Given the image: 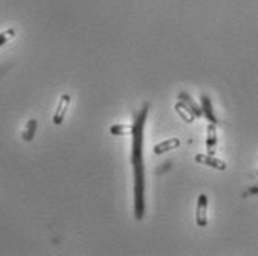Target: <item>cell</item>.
<instances>
[{
    "instance_id": "cell-12",
    "label": "cell",
    "mask_w": 258,
    "mask_h": 256,
    "mask_svg": "<svg viewBox=\"0 0 258 256\" xmlns=\"http://www.w3.org/2000/svg\"><path fill=\"white\" fill-rule=\"evenodd\" d=\"M37 128V121L36 119H30L23 131V140L24 142H32L35 139V134H36Z\"/></svg>"
},
{
    "instance_id": "cell-7",
    "label": "cell",
    "mask_w": 258,
    "mask_h": 256,
    "mask_svg": "<svg viewBox=\"0 0 258 256\" xmlns=\"http://www.w3.org/2000/svg\"><path fill=\"white\" fill-rule=\"evenodd\" d=\"M179 146H181V140L176 139V137H172V139H167L164 142L157 143L155 146L152 147V152H154V155H161V153H166L169 150L178 149Z\"/></svg>"
},
{
    "instance_id": "cell-2",
    "label": "cell",
    "mask_w": 258,
    "mask_h": 256,
    "mask_svg": "<svg viewBox=\"0 0 258 256\" xmlns=\"http://www.w3.org/2000/svg\"><path fill=\"white\" fill-rule=\"evenodd\" d=\"M135 172V218L142 220L145 216V165L133 167Z\"/></svg>"
},
{
    "instance_id": "cell-6",
    "label": "cell",
    "mask_w": 258,
    "mask_h": 256,
    "mask_svg": "<svg viewBox=\"0 0 258 256\" xmlns=\"http://www.w3.org/2000/svg\"><path fill=\"white\" fill-rule=\"evenodd\" d=\"M218 145V134H217V124H209L206 128V149L209 155H215Z\"/></svg>"
},
{
    "instance_id": "cell-10",
    "label": "cell",
    "mask_w": 258,
    "mask_h": 256,
    "mask_svg": "<svg viewBox=\"0 0 258 256\" xmlns=\"http://www.w3.org/2000/svg\"><path fill=\"white\" fill-rule=\"evenodd\" d=\"M179 100L181 102H184L185 105L189 108V109L192 110V113L197 116V118H200V116H203V112H202V106H199L194 100H192V97L189 96V94H186V93H179Z\"/></svg>"
},
{
    "instance_id": "cell-4",
    "label": "cell",
    "mask_w": 258,
    "mask_h": 256,
    "mask_svg": "<svg viewBox=\"0 0 258 256\" xmlns=\"http://www.w3.org/2000/svg\"><path fill=\"white\" fill-rule=\"evenodd\" d=\"M69 106H71V96L69 94H61L60 100H58V105H57V109H55L54 116H52V122L55 125H61L63 124Z\"/></svg>"
},
{
    "instance_id": "cell-13",
    "label": "cell",
    "mask_w": 258,
    "mask_h": 256,
    "mask_svg": "<svg viewBox=\"0 0 258 256\" xmlns=\"http://www.w3.org/2000/svg\"><path fill=\"white\" fill-rule=\"evenodd\" d=\"M17 35V32H15V29L14 27H9L8 30H5L3 33H0V48L5 45V43H8L11 39H14Z\"/></svg>"
},
{
    "instance_id": "cell-5",
    "label": "cell",
    "mask_w": 258,
    "mask_h": 256,
    "mask_svg": "<svg viewBox=\"0 0 258 256\" xmlns=\"http://www.w3.org/2000/svg\"><path fill=\"white\" fill-rule=\"evenodd\" d=\"M196 162L197 164H202V165H206V167H212L214 170H220V172H224L227 168V164L220 159V158H215V155H205V153H197L194 156Z\"/></svg>"
},
{
    "instance_id": "cell-9",
    "label": "cell",
    "mask_w": 258,
    "mask_h": 256,
    "mask_svg": "<svg viewBox=\"0 0 258 256\" xmlns=\"http://www.w3.org/2000/svg\"><path fill=\"white\" fill-rule=\"evenodd\" d=\"M175 110H176V113L184 119L185 122H188V124H192V122H194V119L197 118V116L192 113V110L189 109V108L185 105L184 102H181V100L175 105Z\"/></svg>"
},
{
    "instance_id": "cell-1",
    "label": "cell",
    "mask_w": 258,
    "mask_h": 256,
    "mask_svg": "<svg viewBox=\"0 0 258 256\" xmlns=\"http://www.w3.org/2000/svg\"><path fill=\"white\" fill-rule=\"evenodd\" d=\"M149 103H147L142 110L136 115V119L133 122V133H132V165H144V128L147 122Z\"/></svg>"
},
{
    "instance_id": "cell-8",
    "label": "cell",
    "mask_w": 258,
    "mask_h": 256,
    "mask_svg": "<svg viewBox=\"0 0 258 256\" xmlns=\"http://www.w3.org/2000/svg\"><path fill=\"white\" fill-rule=\"evenodd\" d=\"M200 103H202V112L203 116H206V119L212 124H218V119L214 113V108H212V102L208 96H202L200 97Z\"/></svg>"
},
{
    "instance_id": "cell-11",
    "label": "cell",
    "mask_w": 258,
    "mask_h": 256,
    "mask_svg": "<svg viewBox=\"0 0 258 256\" xmlns=\"http://www.w3.org/2000/svg\"><path fill=\"white\" fill-rule=\"evenodd\" d=\"M109 133L112 136H132L133 133V124L127 125V124H113L109 128Z\"/></svg>"
},
{
    "instance_id": "cell-14",
    "label": "cell",
    "mask_w": 258,
    "mask_h": 256,
    "mask_svg": "<svg viewBox=\"0 0 258 256\" xmlns=\"http://www.w3.org/2000/svg\"><path fill=\"white\" fill-rule=\"evenodd\" d=\"M257 175H258V172H257Z\"/></svg>"
},
{
    "instance_id": "cell-3",
    "label": "cell",
    "mask_w": 258,
    "mask_h": 256,
    "mask_svg": "<svg viewBox=\"0 0 258 256\" xmlns=\"http://www.w3.org/2000/svg\"><path fill=\"white\" fill-rule=\"evenodd\" d=\"M196 223L200 228L208 226V195L200 194L197 198V207H196Z\"/></svg>"
}]
</instances>
